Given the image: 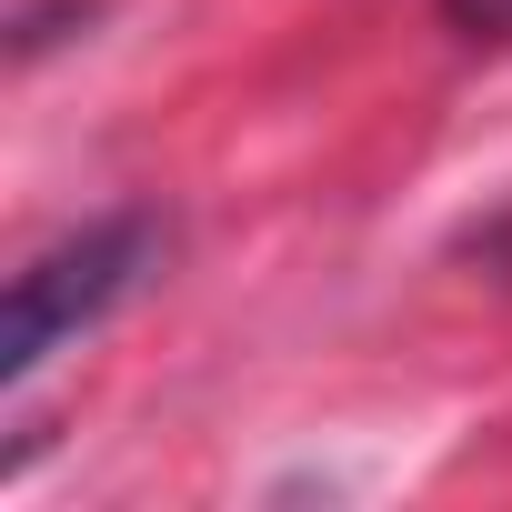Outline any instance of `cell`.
I'll return each instance as SVG.
<instances>
[{"label": "cell", "instance_id": "obj_1", "mask_svg": "<svg viewBox=\"0 0 512 512\" xmlns=\"http://www.w3.org/2000/svg\"><path fill=\"white\" fill-rule=\"evenodd\" d=\"M151 251H161V231H151L141 211H111V221H91V231L51 241L31 272H11V322H0V382H31V372H41L61 342H81L91 322H111V312L141 292Z\"/></svg>", "mask_w": 512, "mask_h": 512}, {"label": "cell", "instance_id": "obj_2", "mask_svg": "<svg viewBox=\"0 0 512 512\" xmlns=\"http://www.w3.org/2000/svg\"><path fill=\"white\" fill-rule=\"evenodd\" d=\"M442 21L462 41H512V0H442Z\"/></svg>", "mask_w": 512, "mask_h": 512}]
</instances>
